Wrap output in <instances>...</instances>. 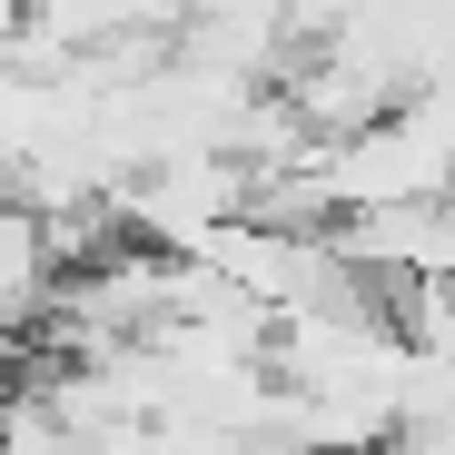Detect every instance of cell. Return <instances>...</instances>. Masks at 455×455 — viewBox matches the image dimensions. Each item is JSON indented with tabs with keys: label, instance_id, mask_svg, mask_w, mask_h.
Masks as SVG:
<instances>
[{
	"label": "cell",
	"instance_id": "1",
	"mask_svg": "<svg viewBox=\"0 0 455 455\" xmlns=\"http://www.w3.org/2000/svg\"><path fill=\"white\" fill-rule=\"evenodd\" d=\"M11 347H20V337H11V327H0V416H11V366H20Z\"/></svg>",
	"mask_w": 455,
	"mask_h": 455
}]
</instances>
